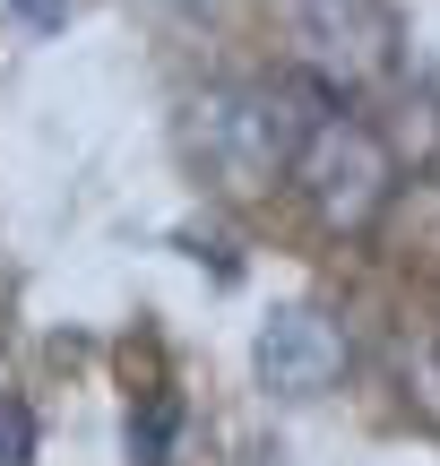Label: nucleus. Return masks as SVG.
<instances>
[{"mask_svg": "<svg viewBox=\"0 0 440 466\" xmlns=\"http://www.w3.org/2000/svg\"><path fill=\"white\" fill-rule=\"evenodd\" d=\"M0 466H35V415L17 398H0Z\"/></svg>", "mask_w": 440, "mask_h": 466, "instance_id": "obj_6", "label": "nucleus"}, {"mask_svg": "<svg viewBox=\"0 0 440 466\" xmlns=\"http://www.w3.org/2000/svg\"><path fill=\"white\" fill-rule=\"evenodd\" d=\"M294 26H303V61L328 96H355V86L397 69L389 0H294Z\"/></svg>", "mask_w": 440, "mask_h": 466, "instance_id": "obj_3", "label": "nucleus"}, {"mask_svg": "<svg viewBox=\"0 0 440 466\" xmlns=\"http://www.w3.org/2000/svg\"><path fill=\"white\" fill-rule=\"evenodd\" d=\"M285 182L303 190V208L328 233H372L380 208H389V190H397V156H389V138H380L372 121H355V113L328 104V113L294 138Z\"/></svg>", "mask_w": 440, "mask_h": 466, "instance_id": "obj_2", "label": "nucleus"}, {"mask_svg": "<svg viewBox=\"0 0 440 466\" xmlns=\"http://www.w3.org/2000/svg\"><path fill=\"white\" fill-rule=\"evenodd\" d=\"M173 423H182V406H173V398H147V415L130 423V458H138V466H165V441H173Z\"/></svg>", "mask_w": 440, "mask_h": 466, "instance_id": "obj_5", "label": "nucleus"}, {"mask_svg": "<svg viewBox=\"0 0 440 466\" xmlns=\"http://www.w3.org/2000/svg\"><path fill=\"white\" fill-rule=\"evenodd\" d=\"M328 86L320 78H285V86H268V78H234V86H207V96H190V113H182V147H190V165L207 173L216 190H234V199H251V190H268L276 173H285V156H294V138L311 130V121L328 113Z\"/></svg>", "mask_w": 440, "mask_h": 466, "instance_id": "obj_1", "label": "nucleus"}, {"mask_svg": "<svg viewBox=\"0 0 440 466\" xmlns=\"http://www.w3.org/2000/svg\"><path fill=\"white\" fill-rule=\"evenodd\" d=\"M251 363H259V389H268V398H328V389L345 380V337H337V319H320V311H276L268 329H259Z\"/></svg>", "mask_w": 440, "mask_h": 466, "instance_id": "obj_4", "label": "nucleus"}]
</instances>
